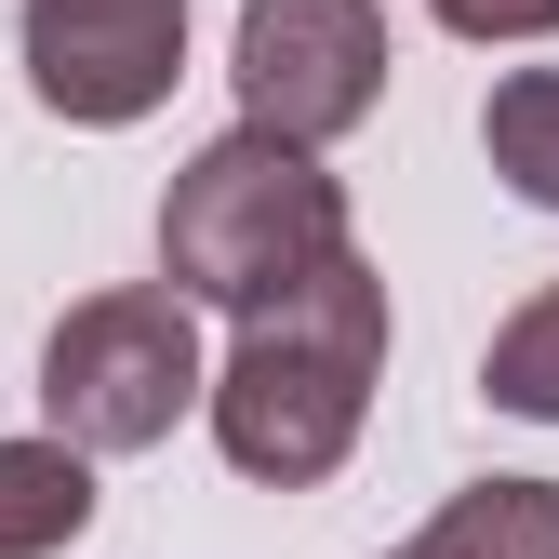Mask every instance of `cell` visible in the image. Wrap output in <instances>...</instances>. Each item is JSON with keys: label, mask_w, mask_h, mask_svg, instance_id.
I'll return each mask as SVG.
<instances>
[{"label": "cell", "mask_w": 559, "mask_h": 559, "mask_svg": "<svg viewBox=\"0 0 559 559\" xmlns=\"http://www.w3.org/2000/svg\"><path fill=\"white\" fill-rule=\"evenodd\" d=\"M373 386H386V280L360 253H333L280 307H253L240 346L214 360V453L266 493H307L360 453Z\"/></svg>", "instance_id": "obj_1"}, {"label": "cell", "mask_w": 559, "mask_h": 559, "mask_svg": "<svg viewBox=\"0 0 559 559\" xmlns=\"http://www.w3.org/2000/svg\"><path fill=\"white\" fill-rule=\"evenodd\" d=\"M346 253V187L320 174V147H294V133H214L174 200H160V280L187 307H280L294 280H320Z\"/></svg>", "instance_id": "obj_2"}, {"label": "cell", "mask_w": 559, "mask_h": 559, "mask_svg": "<svg viewBox=\"0 0 559 559\" xmlns=\"http://www.w3.org/2000/svg\"><path fill=\"white\" fill-rule=\"evenodd\" d=\"M40 413L67 453H147L187 413H214V373H200V320L174 280H120V294H81L40 346Z\"/></svg>", "instance_id": "obj_3"}, {"label": "cell", "mask_w": 559, "mask_h": 559, "mask_svg": "<svg viewBox=\"0 0 559 559\" xmlns=\"http://www.w3.org/2000/svg\"><path fill=\"white\" fill-rule=\"evenodd\" d=\"M227 81L253 133H294V147H333L386 107V0H240Z\"/></svg>", "instance_id": "obj_4"}, {"label": "cell", "mask_w": 559, "mask_h": 559, "mask_svg": "<svg viewBox=\"0 0 559 559\" xmlns=\"http://www.w3.org/2000/svg\"><path fill=\"white\" fill-rule=\"evenodd\" d=\"M187 0H27V94L81 133H120L174 94Z\"/></svg>", "instance_id": "obj_5"}, {"label": "cell", "mask_w": 559, "mask_h": 559, "mask_svg": "<svg viewBox=\"0 0 559 559\" xmlns=\"http://www.w3.org/2000/svg\"><path fill=\"white\" fill-rule=\"evenodd\" d=\"M94 533V453L67 440H0V559H53Z\"/></svg>", "instance_id": "obj_6"}, {"label": "cell", "mask_w": 559, "mask_h": 559, "mask_svg": "<svg viewBox=\"0 0 559 559\" xmlns=\"http://www.w3.org/2000/svg\"><path fill=\"white\" fill-rule=\"evenodd\" d=\"M413 559H559V479H466Z\"/></svg>", "instance_id": "obj_7"}, {"label": "cell", "mask_w": 559, "mask_h": 559, "mask_svg": "<svg viewBox=\"0 0 559 559\" xmlns=\"http://www.w3.org/2000/svg\"><path fill=\"white\" fill-rule=\"evenodd\" d=\"M479 147L533 214H559V67H507L493 107H479Z\"/></svg>", "instance_id": "obj_8"}, {"label": "cell", "mask_w": 559, "mask_h": 559, "mask_svg": "<svg viewBox=\"0 0 559 559\" xmlns=\"http://www.w3.org/2000/svg\"><path fill=\"white\" fill-rule=\"evenodd\" d=\"M479 400L520 413V427H559V280H546L493 346H479Z\"/></svg>", "instance_id": "obj_9"}, {"label": "cell", "mask_w": 559, "mask_h": 559, "mask_svg": "<svg viewBox=\"0 0 559 559\" xmlns=\"http://www.w3.org/2000/svg\"><path fill=\"white\" fill-rule=\"evenodd\" d=\"M453 40H559V0H427Z\"/></svg>", "instance_id": "obj_10"}, {"label": "cell", "mask_w": 559, "mask_h": 559, "mask_svg": "<svg viewBox=\"0 0 559 559\" xmlns=\"http://www.w3.org/2000/svg\"><path fill=\"white\" fill-rule=\"evenodd\" d=\"M400 559H413V546H400Z\"/></svg>", "instance_id": "obj_11"}]
</instances>
